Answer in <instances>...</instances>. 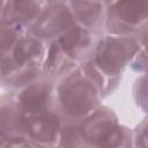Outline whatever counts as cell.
<instances>
[{"label": "cell", "mask_w": 148, "mask_h": 148, "mask_svg": "<svg viewBox=\"0 0 148 148\" xmlns=\"http://www.w3.org/2000/svg\"><path fill=\"white\" fill-rule=\"evenodd\" d=\"M64 119L57 105L36 111H20L8 91L0 97V148L57 147Z\"/></svg>", "instance_id": "1"}, {"label": "cell", "mask_w": 148, "mask_h": 148, "mask_svg": "<svg viewBox=\"0 0 148 148\" xmlns=\"http://www.w3.org/2000/svg\"><path fill=\"white\" fill-rule=\"evenodd\" d=\"M46 44L28 28L0 23V83L6 91L16 90L43 72Z\"/></svg>", "instance_id": "2"}, {"label": "cell", "mask_w": 148, "mask_h": 148, "mask_svg": "<svg viewBox=\"0 0 148 148\" xmlns=\"http://www.w3.org/2000/svg\"><path fill=\"white\" fill-rule=\"evenodd\" d=\"M133 131L119 124L112 109L99 105L77 120H64L58 147H132Z\"/></svg>", "instance_id": "3"}, {"label": "cell", "mask_w": 148, "mask_h": 148, "mask_svg": "<svg viewBox=\"0 0 148 148\" xmlns=\"http://www.w3.org/2000/svg\"><path fill=\"white\" fill-rule=\"evenodd\" d=\"M138 50L135 35L104 32L81 67L97 81L104 97H108L119 86L124 71L131 66Z\"/></svg>", "instance_id": "4"}, {"label": "cell", "mask_w": 148, "mask_h": 148, "mask_svg": "<svg viewBox=\"0 0 148 148\" xmlns=\"http://www.w3.org/2000/svg\"><path fill=\"white\" fill-rule=\"evenodd\" d=\"M104 32L88 29L79 23L72 25L46 44L42 72L57 81L89 59Z\"/></svg>", "instance_id": "5"}, {"label": "cell", "mask_w": 148, "mask_h": 148, "mask_svg": "<svg viewBox=\"0 0 148 148\" xmlns=\"http://www.w3.org/2000/svg\"><path fill=\"white\" fill-rule=\"evenodd\" d=\"M97 81L81 65L56 81V105L64 120H77L101 105L104 99Z\"/></svg>", "instance_id": "6"}, {"label": "cell", "mask_w": 148, "mask_h": 148, "mask_svg": "<svg viewBox=\"0 0 148 148\" xmlns=\"http://www.w3.org/2000/svg\"><path fill=\"white\" fill-rule=\"evenodd\" d=\"M105 32L135 35L148 23V0H105Z\"/></svg>", "instance_id": "7"}, {"label": "cell", "mask_w": 148, "mask_h": 148, "mask_svg": "<svg viewBox=\"0 0 148 148\" xmlns=\"http://www.w3.org/2000/svg\"><path fill=\"white\" fill-rule=\"evenodd\" d=\"M76 23L77 22L67 2L49 1L39 17L34 22L29 30L45 44H49Z\"/></svg>", "instance_id": "8"}, {"label": "cell", "mask_w": 148, "mask_h": 148, "mask_svg": "<svg viewBox=\"0 0 148 148\" xmlns=\"http://www.w3.org/2000/svg\"><path fill=\"white\" fill-rule=\"evenodd\" d=\"M47 3L49 0H2L0 23L29 29Z\"/></svg>", "instance_id": "9"}, {"label": "cell", "mask_w": 148, "mask_h": 148, "mask_svg": "<svg viewBox=\"0 0 148 148\" xmlns=\"http://www.w3.org/2000/svg\"><path fill=\"white\" fill-rule=\"evenodd\" d=\"M66 2L79 24L95 31H105V0H68Z\"/></svg>", "instance_id": "10"}, {"label": "cell", "mask_w": 148, "mask_h": 148, "mask_svg": "<svg viewBox=\"0 0 148 148\" xmlns=\"http://www.w3.org/2000/svg\"><path fill=\"white\" fill-rule=\"evenodd\" d=\"M139 50L131 64L134 72L140 74H148V23L136 34Z\"/></svg>", "instance_id": "11"}, {"label": "cell", "mask_w": 148, "mask_h": 148, "mask_svg": "<svg viewBox=\"0 0 148 148\" xmlns=\"http://www.w3.org/2000/svg\"><path fill=\"white\" fill-rule=\"evenodd\" d=\"M132 95L136 106L148 114V74H141L135 79Z\"/></svg>", "instance_id": "12"}, {"label": "cell", "mask_w": 148, "mask_h": 148, "mask_svg": "<svg viewBox=\"0 0 148 148\" xmlns=\"http://www.w3.org/2000/svg\"><path fill=\"white\" fill-rule=\"evenodd\" d=\"M134 147H148V116L133 131Z\"/></svg>", "instance_id": "13"}, {"label": "cell", "mask_w": 148, "mask_h": 148, "mask_svg": "<svg viewBox=\"0 0 148 148\" xmlns=\"http://www.w3.org/2000/svg\"><path fill=\"white\" fill-rule=\"evenodd\" d=\"M49 1H62V2H66L68 0H49Z\"/></svg>", "instance_id": "14"}]
</instances>
